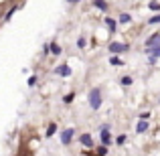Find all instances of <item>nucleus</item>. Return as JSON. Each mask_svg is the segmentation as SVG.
Returning <instances> with one entry per match:
<instances>
[{
	"label": "nucleus",
	"instance_id": "obj_15",
	"mask_svg": "<svg viewBox=\"0 0 160 156\" xmlns=\"http://www.w3.org/2000/svg\"><path fill=\"white\" fill-rule=\"evenodd\" d=\"M109 63H112V65H124V61H122V59L118 57V55H112V59H109Z\"/></svg>",
	"mask_w": 160,
	"mask_h": 156
},
{
	"label": "nucleus",
	"instance_id": "obj_1",
	"mask_svg": "<svg viewBox=\"0 0 160 156\" xmlns=\"http://www.w3.org/2000/svg\"><path fill=\"white\" fill-rule=\"evenodd\" d=\"M102 102H103V98H102V89H99V87L91 89V91H89V105H91V109H99Z\"/></svg>",
	"mask_w": 160,
	"mask_h": 156
},
{
	"label": "nucleus",
	"instance_id": "obj_11",
	"mask_svg": "<svg viewBox=\"0 0 160 156\" xmlns=\"http://www.w3.org/2000/svg\"><path fill=\"white\" fill-rule=\"evenodd\" d=\"M132 81H134V79H132V75H124V77L120 79V83H122V85H124V87L132 85Z\"/></svg>",
	"mask_w": 160,
	"mask_h": 156
},
{
	"label": "nucleus",
	"instance_id": "obj_6",
	"mask_svg": "<svg viewBox=\"0 0 160 156\" xmlns=\"http://www.w3.org/2000/svg\"><path fill=\"white\" fill-rule=\"evenodd\" d=\"M79 142H81V146H85V148H91L93 146V138H91V134H81V138H79Z\"/></svg>",
	"mask_w": 160,
	"mask_h": 156
},
{
	"label": "nucleus",
	"instance_id": "obj_5",
	"mask_svg": "<svg viewBox=\"0 0 160 156\" xmlns=\"http://www.w3.org/2000/svg\"><path fill=\"white\" fill-rule=\"evenodd\" d=\"M109 51H112L113 55L126 53V51H128V45H124V43H109Z\"/></svg>",
	"mask_w": 160,
	"mask_h": 156
},
{
	"label": "nucleus",
	"instance_id": "obj_16",
	"mask_svg": "<svg viewBox=\"0 0 160 156\" xmlns=\"http://www.w3.org/2000/svg\"><path fill=\"white\" fill-rule=\"evenodd\" d=\"M148 10H154V12H156V10H160V2H156V0H152V2L148 4Z\"/></svg>",
	"mask_w": 160,
	"mask_h": 156
},
{
	"label": "nucleus",
	"instance_id": "obj_8",
	"mask_svg": "<svg viewBox=\"0 0 160 156\" xmlns=\"http://www.w3.org/2000/svg\"><path fill=\"white\" fill-rule=\"evenodd\" d=\"M146 130H148V120H140V122H138V126H136V132L138 134H144Z\"/></svg>",
	"mask_w": 160,
	"mask_h": 156
},
{
	"label": "nucleus",
	"instance_id": "obj_3",
	"mask_svg": "<svg viewBox=\"0 0 160 156\" xmlns=\"http://www.w3.org/2000/svg\"><path fill=\"white\" fill-rule=\"evenodd\" d=\"M73 136H75V130H73V128H67V130H63V132H61V144L69 146L71 142H73Z\"/></svg>",
	"mask_w": 160,
	"mask_h": 156
},
{
	"label": "nucleus",
	"instance_id": "obj_14",
	"mask_svg": "<svg viewBox=\"0 0 160 156\" xmlns=\"http://www.w3.org/2000/svg\"><path fill=\"white\" fill-rule=\"evenodd\" d=\"M126 140H128V136H126V134H120V136L116 138V144H118V146H124Z\"/></svg>",
	"mask_w": 160,
	"mask_h": 156
},
{
	"label": "nucleus",
	"instance_id": "obj_13",
	"mask_svg": "<svg viewBox=\"0 0 160 156\" xmlns=\"http://www.w3.org/2000/svg\"><path fill=\"white\" fill-rule=\"evenodd\" d=\"M55 132H57V124H53V122H51V124H49V128H47V138H51Z\"/></svg>",
	"mask_w": 160,
	"mask_h": 156
},
{
	"label": "nucleus",
	"instance_id": "obj_4",
	"mask_svg": "<svg viewBox=\"0 0 160 156\" xmlns=\"http://www.w3.org/2000/svg\"><path fill=\"white\" fill-rule=\"evenodd\" d=\"M152 47H160V33H154L146 39V49H152Z\"/></svg>",
	"mask_w": 160,
	"mask_h": 156
},
{
	"label": "nucleus",
	"instance_id": "obj_24",
	"mask_svg": "<svg viewBox=\"0 0 160 156\" xmlns=\"http://www.w3.org/2000/svg\"><path fill=\"white\" fill-rule=\"evenodd\" d=\"M27 83H28V87H35V85H37V77H28Z\"/></svg>",
	"mask_w": 160,
	"mask_h": 156
},
{
	"label": "nucleus",
	"instance_id": "obj_12",
	"mask_svg": "<svg viewBox=\"0 0 160 156\" xmlns=\"http://www.w3.org/2000/svg\"><path fill=\"white\" fill-rule=\"evenodd\" d=\"M130 20H132V16H130L128 12H122L120 14V24H128Z\"/></svg>",
	"mask_w": 160,
	"mask_h": 156
},
{
	"label": "nucleus",
	"instance_id": "obj_21",
	"mask_svg": "<svg viewBox=\"0 0 160 156\" xmlns=\"http://www.w3.org/2000/svg\"><path fill=\"white\" fill-rule=\"evenodd\" d=\"M106 154H108V146H103V144H102V146L98 148V156H106Z\"/></svg>",
	"mask_w": 160,
	"mask_h": 156
},
{
	"label": "nucleus",
	"instance_id": "obj_7",
	"mask_svg": "<svg viewBox=\"0 0 160 156\" xmlns=\"http://www.w3.org/2000/svg\"><path fill=\"white\" fill-rule=\"evenodd\" d=\"M55 73L61 75V77H69L73 71H71V67H69V65H61V67H57V69H55Z\"/></svg>",
	"mask_w": 160,
	"mask_h": 156
},
{
	"label": "nucleus",
	"instance_id": "obj_17",
	"mask_svg": "<svg viewBox=\"0 0 160 156\" xmlns=\"http://www.w3.org/2000/svg\"><path fill=\"white\" fill-rule=\"evenodd\" d=\"M150 55H154V57H160V47H152V49H146Z\"/></svg>",
	"mask_w": 160,
	"mask_h": 156
},
{
	"label": "nucleus",
	"instance_id": "obj_26",
	"mask_svg": "<svg viewBox=\"0 0 160 156\" xmlns=\"http://www.w3.org/2000/svg\"><path fill=\"white\" fill-rule=\"evenodd\" d=\"M65 2H69V4H77V2H81V0H65Z\"/></svg>",
	"mask_w": 160,
	"mask_h": 156
},
{
	"label": "nucleus",
	"instance_id": "obj_23",
	"mask_svg": "<svg viewBox=\"0 0 160 156\" xmlns=\"http://www.w3.org/2000/svg\"><path fill=\"white\" fill-rule=\"evenodd\" d=\"M75 99V93H69V95H65V98H63V103H71Z\"/></svg>",
	"mask_w": 160,
	"mask_h": 156
},
{
	"label": "nucleus",
	"instance_id": "obj_20",
	"mask_svg": "<svg viewBox=\"0 0 160 156\" xmlns=\"http://www.w3.org/2000/svg\"><path fill=\"white\" fill-rule=\"evenodd\" d=\"M51 53L53 55H61V47H59V45H55V43H51Z\"/></svg>",
	"mask_w": 160,
	"mask_h": 156
},
{
	"label": "nucleus",
	"instance_id": "obj_25",
	"mask_svg": "<svg viewBox=\"0 0 160 156\" xmlns=\"http://www.w3.org/2000/svg\"><path fill=\"white\" fill-rule=\"evenodd\" d=\"M148 118H150L148 112H142V113H140V120H148Z\"/></svg>",
	"mask_w": 160,
	"mask_h": 156
},
{
	"label": "nucleus",
	"instance_id": "obj_18",
	"mask_svg": "<svg viewBox=\"0 0 160 156\" xmlns=\"http://www.w3.org/2000/svg\"><path fill=\"white\" fill-rule=\"evenodd\" d=\"M148 24H160V12H158V14H154L152 18L148 20Z\"/></svg>",
	"mask_w": 160,
	"mask_h": 156
},
{
	"label": "nucleus",
	"instance_id": "obj_19",
	"mask_svg": "<svg viewBox=\"0 0 160 156\" xmlns=\"http://www.w3.org/2000/svg\"><path fill=\"white\" fill-rule=\"evenodd\" d=\"M85 45H87L85 37H79V39H77V47H79V49H85Z\"/></svg>",
	"mask_w": 160,
	"mask_h": 156
},
{
	"label": "nucleus",
	"instance_id": "obj_22",
	"mask_svg": "<svg viewBox=\"0 0 160 156\" xmlns=\"http://www.w3.org/2000/svg\"><path fill=\"white\" fill-rule=\"evenodd\" d=\"M16 10H18V6H12V8H10V10H8V12H6V20H10V18H12V14H14V12H16Z\"/></svg>",
	"mask_w": 160,
	"mask_h": 156
},
{
	"label": "nucleus",
	"instance_id": "obj_9",
	"mask_svg": "<svg viewBox=\"0 0 160 156\" xmlns=\"http://www.w3.org/2000/svg\"><path fill=\"white\" fill-rule=\"evenodd\" d=\"M93 6L98 8V10H108V2L106 0H93Z\"/></svg>",
	"mask_w": 160,
	"mask_h": 156
},
{
	"label": "nucleus",
	"instance_id": "obj_2",
	"mask_svg": "<svg viewBox=\"0 0 160 156\" xmlns=\"http://www.w3.org/2000/svg\"><path fill=\"white\" fill-rule=\"evenodd\" d=\"M99 142H102L103 146H109V144L113 142L112 136H109V126H108V124L102 126V132H99Z\"/></svg>",
	"mask_w": 160,
	"mask_h": 156
},
{
	"label": "nucleus",
	"instance_id": "obj_10",
	"mask_svg": "<svg viewBox=\"0 0 160 156\" xmlns=\"http://www.w3.org/2000/svg\"><path fill=\"white\" fill-rule=\"evenodd\" d=\"M103 23L108 24V28H109V31H112V33H113V31H116V28H118V23H116V20H113V18H109V16H108L106 20H103Z\"/></svg>",
	"mask_w": 160,
	"mask_h": 156
}]
</instances>
